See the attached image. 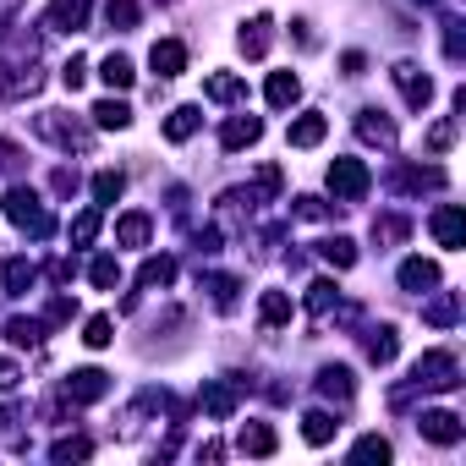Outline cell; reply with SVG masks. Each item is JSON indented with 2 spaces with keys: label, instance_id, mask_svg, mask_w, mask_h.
Instances as JSON below:
<instances>
[{
  "label": "cell",
  "instance_id": "cell-1",
  "mask_svg": "<svg viewBox=\"0 0 466 466\" xmlns=\"http://www.w3.org/2000/svg\"><path fill=\"white\" fill-rule=\"evenodd\" d=\"M6 219H12V225H23L28 237H39V242H45V237H56V214L39 203V192H34V187H12V192H6Z\"/></svg>",
  "mask_w": 466,
  "mask_h": 466
},
{
  "label": "cell",
  "instance_id": "cell-2",
  "mask_svg": "<svg viewBox=\"0 0 466 466\" xmlns=\"http://www.w3.org/2000/svg\"><path fill=\"white\" fill-rule=\"evenodd\" d=\"M455 384H461L455 351H422L411 362V390H455Z\"/></svg>",
  "mask_w": 466,
  "mask_h": 466
},
{
  "label": "cell",
  "instance_id": "cell-3",
  "mask_svg": "<svg viewBox=\"0 0 466 466\" xmlns=\"http://www.w3.org/2000/svg\"><path fill=\"white\" fill-rule=\"evenodd\" d=\"M368 187H373V176H368L362 159H335V165H329V192H335L340 203H362Z\"/></svg>",
  "mask_w": 466,
  "mask_h": 466
},
{
  "label": "cell",
  "instance_id": "cell-4",
  "mask_svg": "<svg viewBox=\"0 0 466 466\" xmlns=\"http://www.w3.org/2000/svg\"><path fill=\"white\" fill-rule=\"evenodd\" d=\"M390 77H395V88H400V99H406L411 110H428V99H433V77H428L422 66H411V61H400V66H395Z\"/></svg>",
  "mask_w": 466,
  "mask_h": 466
},
{
  "label": "cell",
  "instance_id": "cell-5",
  "mask_svg": "<svg viewBox=\"0 0 466 466\" xmlns=\"http://www.w3.org/2000/svg\"><path fill=\"white\" fill-rule=\"evenodd\" d=\"M72 406H94V400H105L110 395V373H99V368H77L72 379H66V390H61Z\"/></svg>",
  "mask_w": 466,
  "mask_h": 466
},
{
  "label": "cell",
  "instance_id": "cell-6",
  "mask_svg": "<svg viewBox=\"0 0 466 466\" xmlns=\"http://www.w3.org/2000/svg\"><path fill=\"white\" fill-rule=\"evenodd\" d=\"M198 406H203L214 422H230V417H237V384H225V379H203Z\"/></svg>",
  "mask_w": 466,
  "mask_h": 466
},
{
  "label": "cell",
  "instance_id": "cell-7",
  "mask_svg": "<svg viewBox=\"0 0 466 466\" xmlns=\"http://www.w3.org/2000/svg\"><path fill=\"white\" fill-rule=\"evenodd\" d=\"M417 428H422V439H428V444H461V433H466V422H461L455 411H444V406L422 411V417H417Z\"/></svg>",
  "mask_w": 466,
  "mask_h": 466
},
{
  "label": "cell",
  "instance_id": "cell-8",
  "mask_svg": "<svg viewBox=\"0 0 466 466\" xmlns=\"http://www.w3.org/2000/svg\"><path fill=\"white\" fill-rule=\"evenodd\" d=\"M94 12V0H50V12H45V28L50 34H77Z\"/></svg>",
  "mask_w": 466,
  "mask_h": 466
},
{
  "label": "cell",
  "instance_id": "cell-9",
  "mask_svg": "<svg viewBox=\"0 0 466 466\" xmlns=\"http://www.w3.org/2000/svg\"><path fill=\"white\" fill-rule=\"evenodd\" d=\"M433 237H439V248H466V214H461V203H439L433 208Z\"/></svg>",
  "mask_w": 466,
  "mask_h": 466
},
{
  "label": "cell",
  "instance_id": "cell-10",
  "mask_svg": "<svg viewBox=\"0 0 466 466\" xmlns=\"http://www.w3.org/2000/svg\"><path fill=\"white\" fill-rule=\"evenodd\" d=\"M148 66H154V77H159V83L181 77V72H187V45H181V39H159V45L148 50Z\"/></svg>",
  "mask_w": 466,
  "mask_h": 466
},
{
  "label": "cell",
  "instance_id": "cell-11",
  "mask_svg": "<svg viewBox=\"0 0 466 466\" xmlns=\"http://www.w3.org/2000/svg\"><path fill=\"white\" fill-rule=\"evenodd\" d=\"M264 137V121L258 116H230L225 127H219V148H230V154H237V148H253Z\"/></svg>",
  "mask_w": 466,
  "mask_h": 466
},
{
  "label": "cell",
  "instance_id": "cell-12",
  "mask_svg": "<svg viewBox=\"0 0 466 466\" xmlns=\"http://www.w3.org/2000/svg\"><path fill=\"white\" fill-rule=\"evenodd\" d=\"M237 45H242V56H248V61H264V56H269V45H275V17H253V23H242Z\"/></svg>",
  "mask_w": 466,
  "mask_h": 466
},
{
  "label": "cell",
  "instance_id": "cell-13",
  "mask_svg": "<svg viewBox=\"0 0 466 466\" xmlns=\"http://www.w3.org/2000/svg\"><path fill=\"white\" fill-rule=\"evenodd\" d=\"M324 132H329V121H324L319 110H308V116H297V121H291L286 143H291V148H319V143H324Z\"/></svg>",
  "mask_w": 466,
  "mask_h": 466
},
{
  "label": "cell",
  "instance_id": "cell-14",
  "mask_svg": "<svg viewBox=\"0 0 466 466\" xmlns=\"http://www.w3.org/2000/svg\"><path fill=\"white\" fill-rule=\"evenodd\" d=\"M237 450H242V455H275V450H280V439H275V428H269V422H242Z\"/></svg>",
  "mask_w": 466,
  "mask_h": 466
},
{
  "label": "cell",
  "instance_id": "cell-15",
  "mask_svg": "<svg viewBox=\"0 0 466 466\" xmlns=\"http://www.w3.org/2000/svg\"><path fill=\"white\" fill-rule=\"evenodd\" d=\"M357 137H362V143L390 148V143H395V121H390L384 110H362V116H357Z\"/></svg>",
  "mask_w": 466,
  "mask_h": 466
},
{
  "label": "cell",
  "instance_id": "cell-16",
  "mask_svg": "<svg viewBox=\"0 0 466 466\" xmlns=\"http://www.w3.org/2000/svg\"><path fill=\"white\" fill-rule=\"evenodd\" d=\"M203 94H208L214 105H237V99H248V83H242L237 72H214V77L203 83Z\"/></svg>",
  "mask_w": 466,
  "mask_h": 466
},
{
  "label": "cell",
  "instance_id": "cell-17",
  "mask_svg": "<svg viewBox=\"0 0 466 466\" xmlns=\"http://www.w3.org/2000/svg\"><path fill=\"white\" fill-rule=\"evenodd\" d=\"M148 230H154V219H148L143 208H132V214L116 219V242H121V248H143V242H148Z\"/></svg>",
  "mask_w": 466,
  "mask_h": 466
},
{
  "label": "cell",
  "instance_id": "cell-18",
  "mask_svg": "<svg viewBox=\"0 0 466 466\" xmlns=\"http://www.w3.org/2000/svg\"><path fill=\"white\" fill-rule=\"evenodd\" d=\"M264 99H269L275 110H291V105L302 99V77H297V72H275L269 88H264Z\"/></svg>",
  "mask_w": 466,
  "mask_h": 466
},
{
  "label": "cell",
  "instance_id": "cell-19",
  "mask_svg": "<svg viewBox=\"0 0 466 466\" xmlns=\"http://www.w3.org/2000/svg\"><path fill=\"white\" fill-rule=\"evenodd\" d=\"M39 132H45V137H56L61 148H88V132H83L77 121H61V116H39Z\"/></svg>",
  "mask_w": 466,
  "mask_h": 466
},
{
  "label": "cell",
  "instance_id": "cell-20",
  "mask_svg": "<svg viewBox=\"0 0 466 466\" xmlns=\"http://www.w3.org/2000/svg\"><path fill=\"white\" fill-rule=\"evenodd\" d=\"M400 286L428 297V291L439 286V264H428V258H406V264H400Z\"/></svg>",
  "mask_w": 466,
  "mask_h": 466
},
{
  "label": "cell",
  "instance_id": "cell-21",
  "mask_svg": "<svg viewBox=\"0 0 466 466\" xmlns=\"http://www.w3.org/2000/svg\"><path fill=\"white\" fill-rule=\"evenodd\" d=\"M0 280H6V297H28V291H34V280H39V269H34L28 258H6Z\"/></svg>",
  "mask_w": 466,
  "mask_h": 466
},
{
  "label": "cell",
  "instance_id": "cell-22",
  "mask_svg": "<svg viewBox=\"0 0 466 466\" xmlns=\"http://www.w3.org/2000/svg\"><path fill=\"white\" fill-rule=\"evenodd\" d=\"M198 127H203V116H198V105H176V110L165 116V137H170V143H187V137H192Z\"/></svg>",
  "mask_w": 466,
  "mask_h": 466
},
{
  "label": "cell",
  "instance_id": "cell-23",
  "mask_svg": "<svg viewBox=\"0 0 466 466\" xmlns=\"http://www.w3.org/2000/svg\"><path fill=\"white\" fill-rule=\"evenodd\" d=\"M319 258H324L329 269H351V264H357V242H351V237H324V242H319Z\"/></svg>",
  "mask_w": 466,
  "mask_h": 466
},
{
  "label": "cell",
  "instance_id": "cell-24",
  "mask_svg": "<svg viewBox=\"0 0 466 466\" xmlns=\"http://www.w3.org/2000/svg\"><path fill=\"white\" fill-rule=\"evenodd\" d=\"M258 319H264V329L291 324V297H286V291H264V297H258Z\"/></svg>",
  "mask_w": 466,
  "mask_h": 466
},
{
  "label": "cell",
  "instance_id": "cell-25",
  "mask_svg": "<svg viewBox=\"0 0 466 466\" xmlns=\"http://www.w3.org/2000/svg\"><path fill=\"white\" fill-rule=\"evenodd\" d=\"M422 319L439 324V329H450V324L461 319V297H455V291H433V302L422 308Z\"/></svg>",
  "mask_w": 466,
  "mask_h": 466
},
{
  "label": "cell",
  "instance_id": "cell-26",
  "mask_svg": "<svg viewBox=\"0 0 466 466\" xmlns=\"http://www.w3.org/2000/svg\"><path fill=\"white\" fill-rule=\"evenodd\" d=\"M94 127H105V132H127V127H132V110H127L121 99H99V105H94Z\"/></svg>",
  "mask_w": 466,
  "mask_h": 466
},
{
  "label": "cell",
  "instance_id": "cell-27",
  "mask_svg": "<svg viewBox=\"0 0 466 466\" xmlns=\"http://www.w3.org/2000/svg\"><path fill=\"white\" fill-rule=\"evenodd\" d=\"M395 351H400V340H395V329L390 324H379V329H368V362H395Z\"/></svg>",
  "mask_w": 466,
  "mask_h": 466
},
{
  "label": "cell",
  "instance_id": "cell-28",
  "mask_svg": "<svg viewBox=\"0 0 466 466\" xmlns=\"http://www.w3.org/2000/svg\"><path fill=\"white\" fill-rule=\"evenodd\" d=\"M99 77H105V88H132V83H137V72H132L127 56H105V61H99Z\"/></svg>",
  "mask_w": 466,
  "mask_h": 466
},
{
  "label": "cell",
  "instance_id": "cell-29",
  "mask_svg": "<svg viewBox=\"0 0 466 466\" xmlns=\"http://www.w3.org/2000/svg\"><path fill=\"white\" fill-rule=\"evenodd\" d=\"M395 187H400V192H422V187H444V170H439V165H422V170H395Z\"/></svg>",
  "mask_w": 466,
  "mask_h": 466
},
{
  "label": "cell",
  "instance_id": "cell-30",
  "mask_svg": "<svg viewBox=\"0 0 466 466\" xmlns=\"http://www.w3.org/2000/svg\"><path fill=\"white\" fill-rule=\"evenodd\" d=\"M6 340L12 346H39L45 340V319H6Z\"/></svg>",
  "mask_w": 466,
  "mask_h": 466
},
{
  "label": "cell",
  "instance_id": "cell-31",
  "mask_svg": "<svg viewBox=\"0 0 466 466\" xmlns=\"http://www.w3.org/2000/svg\"><path fill=\"white\" fill-rule=\"evenodd\" d=\"M319 390H324L329 400H351V390H357V384H351V368H324V373H319Z\"/></svg>",
  "mask_w": 466,
  "mask_h": 466
},
{
  "label": "cell",
  "instance_id": "cell-32",
  "mask_svg": "<svg viewBox=\"0 0 466 466\" xmlns=\"http://www.w3.org/2000/svg\"><path fill=\"white\" fill-rule=\"evenodd\" d=\"M335 428H340V422H335L329 411H308V417H302V439H308V444H329Z\"/></svg>",
  "mask_w": 466,
  "mask_h": 466
},
{
  "label": "cell",
  "instance_id": "cell-33",
  "mask_svg": "<svg viewBox=\"0 0 466 466\" xmlns=\"http://www.w3.org/2000/svg\"><path fill=\"white\" fill-rule=\"evenodd\" d=\"M105 23L116 34H132L137 28V0H105Z\"/></svg>",
  "mask_w": 466,
  "mask_h": 466
},
{
  "label": "cell",
  "instance_id": "cell-34",
  "mask_svg": "<svg viewBox=\"0 0 466 466\" xmlns=\"http://www.w3.org/2000/svg\"><path fill=\"white\" fill-rule=\"evenodd\" d=\"M121 192H127V176H121V170H99V176H94V203H99V208L116 203Z\"/></svg>",
  "mask_w": 466,
  "mask_h": 466
},
{
  "label": "cell",
  "instance_id": "cell-35",
  "mask_svg": "<svg viewBox=\"0 0 466 466\" xmlns=\"http://www.w3.org/2000/svg\"><path fill=\"white\" fill-rule=\"evenodd\" d=\"M170 280H176V258H143L137 286H170Z\"/></svg>",
  "mask_w": 466,
  "mask_h": 466
},
{
  "label": "cell",
  "instance_id": "cell-36",
  "mask_svg": "<svg viewBox=\"0 0 466 466\" xmlns=\"http://www.w3.org/2000/svg\"><path fill=\"white\" fill-rule=\"evenodd\" d=\"M335 302H340L335 280H313V286H308V313H313V319H324V313H329Z\"/></svg>",
  "mask_w": 466,
  "mask_h": 466
},
{
  "label": "cell",
  "instance_id": "cell-37",
  "mask_svg": "<svg viewBox=\"0 0 466 466\" xmlns=\"http://www.w3.org/2000/svg\"><path fill=\"white\" fill-rule=\"evenodd\" d=\"M83 340H88L94 351H105V346L116 340V319H110V313H94V319L83 324Z\"/></svg>",
  "mask_w": 466,
  "mask_h": 466
},
{
  "label": "cell",
  "instance_id": "cell-38",
  "mask_svg": "<svg viewBox=\"0 0 466 466\" xmlns=\"http://www.w3.org/2000/svg\"><path fill=\"white\" fill-rule=\"evenodd\" d=\"M351 461H357V466H368V461H379V466H384V461H390V439H379V433L357 439V444H351Z\"/></svg>",
  "mask_w": 466,
  "mask_h": 466
},
{
  "label": "cell",
  "instance_id": "cell-39",
  "mask_svg": "<svg viewBox=\"0 0 466 466\" xmlns=\"http://www.w3.org/2000/svg\"><path fill=\"white\" fill-rule=\"evenodd\" d=\"M94 237H99V203H94V208H83V214L72 219V248H88Z\"/></svg>",
  "mask_w": 466,
  "mask_h": 466
},
{
  "label": "cell",
  "instance_id": "cell-40",
  "mask_svg": "<svg viewBox=\"0 0 466 466\" xmlns=\"http://www.w3.org/2000/svg\"><path fill=\"white\" fill-rule=\"evenodd\" d=\"M88 455H94L88 439H56V444H50V461H61V466H66V461H88Z\"/></svg>",
  "mask_w": 466,
  "mask_h": 466
},
{
  "label": "cell",
  "instance_id": "cell-41",
  "mask_svg": "<svg viewBox=\"0 0 466 466\" xmlns=\"http://www.w3.org/2000/svg\"><path fill=\"white\" fill-rule=\"evenodd\" d=\"M88 280H94L99 291H116V286H121V264H116V258H94V269H88Z\"/></svg>",
  "mask_w": 466,
  "mask_h": 466
},
{
  "label": "cell",
  "instance_id": "cell-42",
  "mask_svg": "<svg viewBox=\"0 0 466 466\" xmlns=\"http://www.w3.org/2000/svg\"><path fill=\"white\" fill-rule=\"evenodd\" d=\"M400 237H406V219H400V214L373 219V242H400Z\"/></svg>",
  "mask_w": 466,
  "mask_h": 466
},
{
  "label": "cell",
  "instance_id": "cell-43",
  "mask_svg": "<svg viewBox=\"0 0 466 466\" xmlns=\"http://www.w3.org/2000/svg\"><path fill=\"white\" fill-rule=\"evenodd\" d=\"M208 291H214V308H237V291H242V286L230 280V275H214V280H208Z\"/></svg>",
  "mask_w": 466,
  "mask_h": 466
},
{
  "label": "cell",
  "instance_id": "cell-44",
  "mask_svg": "<svg viewBox=\"0 0 466 466\" xmlns=\"http://www.w3.org/2000/svg\"><path fill=\"white\" fill-rule=\"evenodd\" d=\"M280 187H286L280 165H258V198H280Z\"/></svg>",
  "mask_w": 466,
  "mask_h": 466
},
{
  "label": "cell",
  "instance_id": "cell-45",
  "mask_svg": "<svg viewBox=\"0 0 466 466\" xmlns=\"http://www.w3.org/2000/svg\"><path fill=\"white\" fill-rule=\"evenodd\" d=\"M83 77H88V61H83V56H72V61L61 66V83H66V88L77 94V88H83Z\"/></svg>",
  "mask_w": 466,
  "mask_h": 466
},
{
  "label": "cell",
  "instance_id": "cell-46",
  "mask_svg": "<svg viewBox=\"0 0 466 466\" xmlns=\"http://www.w3.org/2000/svg\"><path fill=\"white\" fill-rule=\"evenodd\" d=\"M450 143H455V121H439V127L428 132V154H444Z\"/></svg>",
  "mask_w": 466,
  "mask_h": 466
},
{
  "label": "cell",
  "instance_id": "cell-47",
  "mask_svg": "<svg viewBox=\"0 0 466 466\" xmlns=\"http://www.w3.org/2000/svg\"><path fill=\"white\" fill-rule=\"evenodd\" d=\"M77 313V302L72 297H50V308H45V324H66Z\"/></svg>",
  "mask_w": 466,
  "mask_h": 466
},
{
  "label": "cell",
  "instance_id": "cell-48",
  "mask_svg": "<svg viewBox=\"0 0 466 466\" xmlns=\"http://www.w3.org/2000/svg\"><path fill=\"white\" fill-rule=\"evenodd\" d=\"M340 72H346V77H362V72H368V56H362V50H346V56H340Z\"/></svg>",
  "mask_w": 466,
  "mask_h": 466
},
{
  "label": "cell",
  "instance_id": "cell-49",
  "mask_svg": "<svg viewBox=\"0 0 466 466\" xmlns=\"http://www.w3.org/2000/svg\"><path fill=\"white\" fill-rule=\"evenodd\" d=\"M50 187H56L61 198H72V192H77V170H66V165H61V170L50 176Z\"/></svg>",
  "mask_w": 466,
  "mask_h": 466
},
{
  "label": "cell",
  "instance_id": "cell-50",
  "mask_svg": "<svg viewBox=\"0 0 466 466\" xmlns=\"http://www.w3.org/2000/svg\"><path fill=\"white\" fill-rule=\"evenodd\" d=\"M297 214H302V219H324L329 203H324V198H297Z\"/></svg>",
  "mask_w": 466,
  "mask_h": 466
},
{
  "label": "cell",
  "instance_id": "cell-51",
  "mask_svg": "<svg viewBox=\"0 0 466 466\" xmlns=\"http://www.w3.org/2000/svg\"><path fill=\"white\" fill-rule=\"evenodd\" d=\"M72 275H77V264H72V258H56V264H50V280H56V286H66Z\"/></svg>",
  "mask_w": 466,
  "mask_h": 466
},
{
  "label": "cell",
  "instance_id": "cell-52",
  "mask_svg": "<svg viewBox=\"0 0 466 466\" xmlns=\"http://www.w3.org/2000/svg\"><path fill=\"white\" fill-rule=\"evenodd\" d=\"M17 379H23V373H17V362L0 357V390H17Z\"/></svg>",
  "mask_w": 466,
  "mask_h": 466
},
{
  "label": "cell",
  "instance_id": "cell-53",
  "mask_svg": "<svg viewBox=\"0 0 466 466\" xmlns=\"http://www.w3.org/2000/svg\"><path fill=\"white\" fill-rule=\"evenodd\" d=\"M422 6H439V0H422Z\"/></svg>",
  "mask_w": 466,
  "mask_h": 466
}]
</instances>
